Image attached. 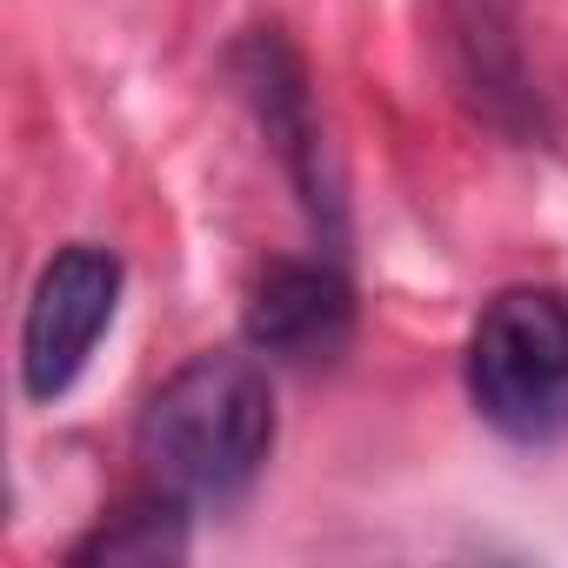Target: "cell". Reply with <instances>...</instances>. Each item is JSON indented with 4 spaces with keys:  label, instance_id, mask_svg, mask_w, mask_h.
<instances>
[{
    "label": "cell",
    "instance_id": "obj_1",
    "mask_svg": "<svg viewBox=\"0 0 568 568\" xmlns=\"http://www.w3.org/2000/svg\"><path fill=\"white\" fill-rule=\"evenodd\" d=\"M274 375L267 355L207 348L181 362L141 408V462L154 488L181 501H234L274 455Z\"/></svg>",
    "mask_w": 568,
    "mask_h": 568
},
{
    "label": "cell",
    "instance_id": "obj_2",
    "mask_svg": "<svg viewBox=\"0 0 568 568\" xmlns=\"http://www.w3.org/2000/svg\"><path fill=\"white\" fill-rule=\"evenodd\" d=\"M475 415L508 442L568 435V295L561 288H501L462 355Z\"/></svg>",
    "mask_w": 568,
    "mask_h": 568
},
{
    "label": "cell",
    "instance_id": "obj_3",
    "mask_svg": "<svg viewBox=\"0 0 568 568\" xmlns=\"http://www.w3.org/2000/svg\"><path fill=\"white\" fill-rule=\"evenodd\" d=\"M128 295V267L101 241H68L41 274L21 315V395L34 408H54L108 342Z\"/></svg>",
    "mask_w": 568,
    "mask_h": 568
},
{
    "label": "cell",
    "instance_id": "obj_4",
    "mask_svg": "<svg viewBox=\"0 0 568 568\" xmlns=\"http://www.w3.org/2000/svg\"><path fill=\"white\" fill-rule=\"evenodd\" d=\"M227 74L254 114V128L267 134L281 174L295 181L315 234L328 241V254L342 247L348 221H342V181H335V161H328V134H322V114H315V81H308V61L295 54V41L281 28H247L227 54Z\"/></svg>",
    "mask_w": 568,
    "mask_h": 568
},
{
    "label": "cell",
    "instance_id": "obj_5",
    "mask_svg": "<svg viewBox=\"0 0 568 568\" xmlns=\"http://www.w3.org/2000/svg\"><path fill=\"white\" fill-rule=\"evenodd\" d=\"M355 342V288L335 261H274L247 302V348L288 368H328Z\"/></svg>",
    "mask_w": 568,
    "mask_h": 568
},
{
    "label": "cell",
    "instance_id": "obj_6",
    "mask_svg": "<svg viewBox=\"0 0 568 568\" xmlns=\"http://www.w3.org/2000/svg\"><path fill=\"white\" fill-rule=\"evenodd\" d=\"M448 41H455L462 88L475 94V108L501 121L508 134H528L535 88H528V61L515 34V0H448Z\"/></svg>",
    "mask_w": 568,
    "mask_h": 568
},
{
    "label": "cell",
    "instance_id": "obj_7",
    "mask_svg": "<svg viewBox=\"0 0 568 568\" xmlns=\"http://www.w3.org/2000/svg\"><path fill=\"white\" fill-rule=\"evenodd\" d=\"M187 508L194 501L154 488V495L128 501L114 521H101L88 541H74L68 561H108V568H161V561H181L187 555Z\"/></svg>",
    "mask_w": 568,
    "mask_h": 568
}]
</instances>
